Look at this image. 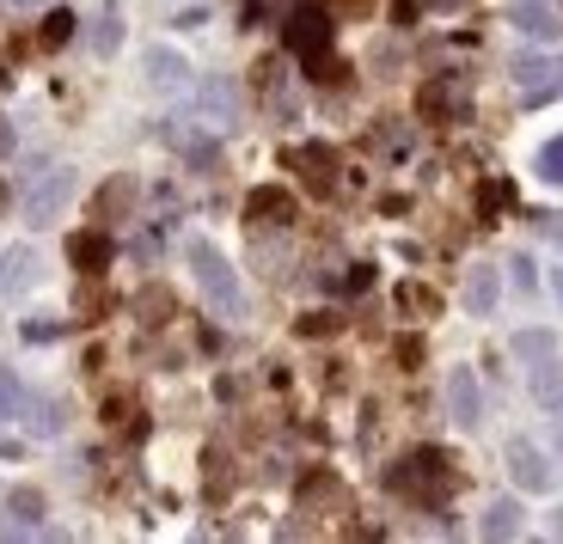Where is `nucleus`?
<instances>
[{"label": "nucleus", "instance_id": "f257e3e1", "mask_svg": "<svg viewBox=\"0 0 563 544\" xmlns=\"http://www.w3.org/2000/svg\"><path fill=\"white\" fill-rule=\"evenodd\" d=\"M184 257H190V269H197L202 293H209V300H214V307L227 312V319H240V312H245V288H240V269L227 264V257L214 252L209 238H190V245H184Z\"/></svg>", "mask_w": 563, "mask_h": 544}, {"label": "nucleus", "instance_id": "f03ea898", "mask_svg": "<svg viewBox=\"0 0 563 544\" xmlns=\"http://www.w3.org/2000/svg\"><path fill=\"white\" fill-rule=\"evenodd\" d=\"M74 184H80V178H74V166L43 171V178L25 190V202H19V209H25V226H56L62 209L74 202Z\"/></svg>", "mask_w": 563, "mask_h": 544}, {"label": "nucleus", "instance_id": "7ed1b4c3", "mask_svg": "<svg viewBox=\"0 0 563 544\" xmlns=\"http://www.w3.org/2000/svg\"><path fill=\"white\" fill-rule=\"evenodd\" d=\"M386 484H393L398 496H429V502H441V484H448V459H441L435 447H417L410 459H398L393 471H386Z\"/></svg>", "mask_w": 563, "mask_h": 544}, {"label": "nucleus", "instance_id": "20e7f679", "mask_svg": "<svg viewBox=\"0 0 563 544\" xmlns=\"http://www.w3.org/2000/svg\"><path fill=\"white\" fill-rule=\"evenodd\" d=\"M282 37H288V49H295V56H324V49H331V13H324V7H312V0H300L295 13H288V31H282Z\"/></svg>", "mask_w": 563, "mask_h": 544}, {"label": "nucleus", "instance_id": "39448f33", "mask_svg": "<svg viewBox=\"0 0 563 544\" xmlns=\"http://www.w3.org/2000/svg\"><path fill=\"white\" fill-rule=\"evenodd\" d=\"M465 111H472V98H465V86L453 74L417 86V116H429V123H448V116H465Z\"/></svg>", "mask_w": 563, "mask_h": 544}, {"label": "nucleus", "instance_id": "423d86ee", "mask_svg": "<svg viewBox=\"0 0 563 544\" xmlns=\"http://www.w3.org/2000/svg\"><path fill=\"white\" fill-rule=\"evenodd\" d=\"M441 398H448V417L460 422V429H478L484 422V386H478L472 367H453L448 386H441Z\"/></svg>", "mask_w": 563, "mask_h": 544}, {"label": "nucleus", "instance_id": "0eeeda50", "mask_svg": "<svg viewBox=\"0 0 563 544\" xmlns=\"http://www.w3.org/2000/svg\"><path fill=\"white\" fill-rule=\"evenodd\" d=\"M508 477L521 496H545L551 489V459L533 447V441H508Z\"/></svg>", "mask_w": 563, "mask_h": 544}, {"label": "nucleus", "instance_id": "6e6552de", "mask_svg": "<svg viewBox=\"0 0 563 544\" xmlns=\"http://www.w3.org/2000/svg\"><path fill=\"white\" fill-rule=\"evenodd\" d=\"M141 68H147V86H154V92H184V86H190V62H184L172 43H147V49H141Z\"/></svg>", "mask_w": 563, "mask_h": 544}, {"label": "nucleus", "instance_id": "1a4fd4ad", "mask_svg": "<svg viewBox=\"0 0 563 544\" xmlns=\"http://www.w3.org/2000/svg\"><path fill=\"white\" fill-rule=\"evenodd\" d=\"M515 31L521 37H533V43H558L563 37V13L551 7V0H515Z\"/></svg>", "mask_w": 563, "mask_h": 544}, {"label": "nucleus", "instance_id": "9d476101", "mask_svg": "<svg viewBox=\"0 0 563 544\" xmlns=\"http://www.w3.org/2000/svg\"><path fill=\"white\" fill-rule=\"evenodd\" d=\"M19 422H25L37 441H56L62 429H68V410H62V398H37V391H25V404H19Z\"/></svg>", "mask_w": 563, "mask_h": 544}, {"label": "nucleus", "instance_id": "9b49d317", "mask_svg": "<svg viewBox=\"0 0 563 544\" xmlns=\"http://www.w3.org/2000/svg\"><path fill=\"white\" fill-rule=\"evenodd\" d=\"M288 166H295L319 196L338 190V154H331V147H295V154H288Z\"/></svg>", "mask_w": 563, "mask_h": 544}, {"label": "nucleus", "instance_id": "f8f14e48", "mask_svg": "<svg viewBox=\"0 0 563 544\" xmlns=\"http://www.w3.org/2000/svg\"><path fill=\"white\" fill-rule=\"evenodd\" d=\"M245 221H252V226H295V196L269 190V184H264V190L245 196Z\"/></svg>", "mask_w": 563, "mask_h": 544}, {"label": "nucleus", "instance_id": "ddd939ff", "mask_svg": "<svg viewBox=\"0 0 563 544\" xmlns=\"http://www.w3.org/2000/svg\"><path fill=\"white\" fill-rule=\"evenodd\" d=\"M496 300H503V276H496L490 264L465 269V312H472V319H490Z\"/></svg>", "mask_w": 563, "mask_h": 544}, {"label": "nucleus", "instance_id": "4468645a", "mask_svg": "<svg viewBox=\"0 0 563 544\" xmlns=\"http://www.w3.org/2000/svg\"><path fill=\"white\" fill-rule=\"evenodd\" d=\"M508 74H515V86H521L527 98H545L551 86H558L563 68H558L551 56H533V49H527V56H515V68H508Z\"/></svg>", "mask_w": 563, "mask_h": 544}, {"label": "nucleus", "instance_id": "2eb2a0df", "mask_svg": "<svg viewBox=\"0 0 563 544\" xmlns=\"http://www.w3.org/2000/svg\"><path fill=\"white\" fill-rule=\"evenodd\" d=\"M68 257H74V269H80V276H104V269H111V257H117V245H111V233H80L68 245Z\"/></svg>", "mask_w": 563, "mask_h": 544}, {"label": "nucleus", "instance_id": "dca6fc26", "mask_svg": "<svg viewBox=\"0 0 563 544\" xmlns=\"http://www.w3.org/2000/svg\"><path fill=\"white\" fill-rule=\"evenodd\" d=\"M202 111L214 116V129H233L240 123V86L227 80V74L221 80H202Z\"/></svg>", "mask_w": 563, "mask_h": 544}, {"label": "nucleus", "instance_id": "f3484780", "mask_svg": "<svg viewBox=\"0 0 563 544\" xmlns=\"http://www.w3.org/2000/svg\"><path fill=\"white\" fill-rule=\"evenodd\" d=\"M166 141L184 154V166H190V171H202V178L221 171V141H214V135H172V129H166Z\"/></svg>", "mask_w": 563, "mask_h": 544}, {"label": "nucleus", "instance_id": "a211bd4d", "mask_svg": "<svg viewBox=\"0 0 563 544\" xmlns=\"http://www.w3.org/2000/svg\"><path fill=\"white\" fill-rule=\"evenodd\" d=\"M478 532L484 539H521V502H515V496H496V502L484 508Z\"/></svg>", "mask_w": 563, "mask_h": 544}, {"label": "nucleus", "instance_id": "6ab92c4d", "mask_svg": "<svg viewBox=\"0 0 563 544\" xmlns=\"http://www.w3.org/2000/svg\"><path fill=\"white\" fill-rule=\"evenodd\" d=\"M527 386H533V398H539L545 410H563V362H558V355L533 362V379H527Z\"/></svg>", "mask_w": 563, "mask_h": 544}, {"label": "nucleus", "instance_id": "aec40b11", "mask_svg": "<svg viewBox=\"0 0 563 544\" xmlns=\"http://www.w3.org/2000/svg\"><path fill=\"white\" fill-rule=\"evenodd\" d=\"M515 355H521V362H545V355H558V331H515Z\"/></svg>", "mask_w": 563, "mask_h": 544}, {"label": "nucleus", "instance_id": "412c9836", "mask_svg": "<svg viewBox=\"0 0 563 544\" xmlns=\"http://www.w3.org/2000/svg\"><path fill=\"white\" fill-rule=\"evenodd\" d=\"M441 300H435V288H422V281H405L398 288V312H410V319H429Z\"/></svg>", "mask_w": 563, "mask_h": 544}, {"label": "nucleus", "instance_id": "4be33fe9", "mask_svg": "<svg viewBox=\"0 0 563 544\" xmlns=\"http://www.w3.org/2000/svg\"><path fill=\"white\" fill-rule=\"evenodd\" d=\"M19 404H25V386H19V374L13 367H0V429L19 417Z\"/></svg>", "mask_w": 563, "mask_h": 544}, {"label": "nucleus", "instance_id": "5701e85b", "mask_svg": "<svg viewBox=\"0 0 563 544\" xmlns=\"http://www.w3.org/2000/svg\"><path fill=\"white\" fill-rule=\"evenodd\" d=\"M533 171H539V178H545V184H558V190H563V135H551L545 147H539Z\"/></svg>", "mask_w": 563, "mask_h": 544}, {"label": "nucleus", "instance_id": "b1692460", "mask_svg": "<svg viewBox=\"0 0 563 544\" xmlns=\"http://www.w3.org/2000/svg\"><path fill=\"white\" fill-rule=\"evenodd\" d=\"M7 508H13L25 526H37V520H43V496H37V489H13V496H7Z\"/></svg>", "mask_w": 563, "mask_h": 544}, {"label": "nucleus", "instance_id": "393cba45", "mask_svg": "<svg viewBox=\"0 0 563 544\" xmlns=\"http://www.w3.org/2000/svg\"><path fill=\"white\" fill-rule=\"evenodd\" d=\"M68 37H74V13H49V19H43V43H49V49H62Z\"/></svg>", "mask_w": 563, "mask_h": 544}, {"label": "nucleus", "instance_id": "a878e982", "mask_svg": "<svg viewBox=\"0 0 563 544\" xmlns=\"http://www.w3.org/2000/svg\"><path fill=\"white\" fill-rule=\"evenodd\" d=\"M19 336H25V343H56L62 324L56 319H31V324H19Z\"/></svg>", "mask_w": 563, "mask_h": 544}, {"label": "nucleus", "instance_id": "bb28decb", "mask_svg": "<svg viewBox=\"0 0 563 544\" xmlns=\"http://www.w3.org/2000/svg\"><path fill=\"white\" fill-rule=\"evenodd\" d=\"M508 269H515V288H521V293H533L539 288V264H533V257H515V264H508Z\"/></svg>", "mask_w": 563, "mask_h": 544}, {"label": "nucleus", "instance_id": "cd10ccee", "mask_svg": "<svg viewBox=\"0 0 563 544\" xmlns=\"http://www.w3.org/2000/svg\"><path fill=\"white\" fill-rule=\"evenodd\" d=\"M92 49H99V56H111V49H117V19H99V31H92Z\"/></svg>", "mask_w": 563, "mask_h": 544}, {"label": "nucleus", "instance_id": "c85d7f7f", "mask_svg": "<svg viewBox=\"0 0 563 544\" xmlns=\"http://www.w3.org/2000/svg\"><path fill=\"white\" fill-rule=\"evenodd\" d=\"M503 202H508V184H484V190H478V209L484 214H496Z\"/></svg>", "mask_w": 563, "mask_h": 544}, {"label": "nucleus", "instance_id": "c756f323", "mask_svg": "<svg viewBox=\"0 0 563 544\" xmlns=\"http://www.w3.org/2000/svg\"><path fill=\"white\" fill-rule=\"evenodd\" d=\"M172 25H178V31H202V25H209V13H202V7H190V13H178Z\"/></svg>", "mask_w": 563, "mask_h": 544}, {"label": "nucleus", "instance_id": "7c9ffc66", "mask_svg": "<svg viewBox=\"0 0 563 544\" xmlns=\"http://www.w3.org/2000/svg\"><path fill=\"white\" fill-rule=\"evenodd\" d=\"M398 362H405V367L422 362V343H417V336H405V343H398Z\"/></svg>", "mask_w": 563, "mask_h": 544}, {"label": "nucleus", "instance_id": "2f4dec72", "mask_svg": "<svg viewBox=\"0 0 563 544\" xmlns=\"http://www.w3.org/2000/svg\"><path fill=\"white\" fill-rule=\"evenodd\" d=\"M350 288H374V264H355L350 269Z\"/></svg>", "mask_w": 563, "mask_h": 544}, {"label": "nucleus", "instance_id": "473e14b6", "mask_svg": "<svg viewBox=\"0 0 563 544\" xmlns=\"http://www.w3.org/2000/svg\"><path fill=\"white\" fill-rule=\"evenodd\" d=\"M13 147H19V129L7 123V116H0V154H13Z\"/></svg>", "mask_w": 563, "mask_h": 544}, {"label": "nucleus", "instance_id": "72a5a7b5", "mask_svg": "<svg viewBox=\"0 0 563 544\" xmlns=\"http://www.w3.org/2000/svg\"><path fill=\"white\" fill-rule=\"evenodd\" d=\"M13 214V190H7V178H0V221Z\"/></svg>", "mask_w": 563, "mask_h": 544}, {"label": "nucleus", "instance_id": "f704fd0d", "mask_svg": "<svg viewBox=\"0 0 563 544\" xmlns=\"http://www.w3.org/2000/svg\"><path fill=\"white\" fill-rule=\"evenodd\" d=\"M551 293H558V307H563V269H551Z\"/></svg>", "mask_w": 563, "mask_h": 544}, {"label": "nucleus", "instance_id": "c9c22d12", "mask_svg": "<svg viewBox=\"0 0 563 544\" xmlns=\"http://www.w3.org/2000/svg\"><path fill=\"white\" fill-rule=\"evenodd\" d=\"M551 532H558V539H563V508H558V514H551Z\"/></svg>", "mask_w": 563, "mask_h": 544}]
</instances>
